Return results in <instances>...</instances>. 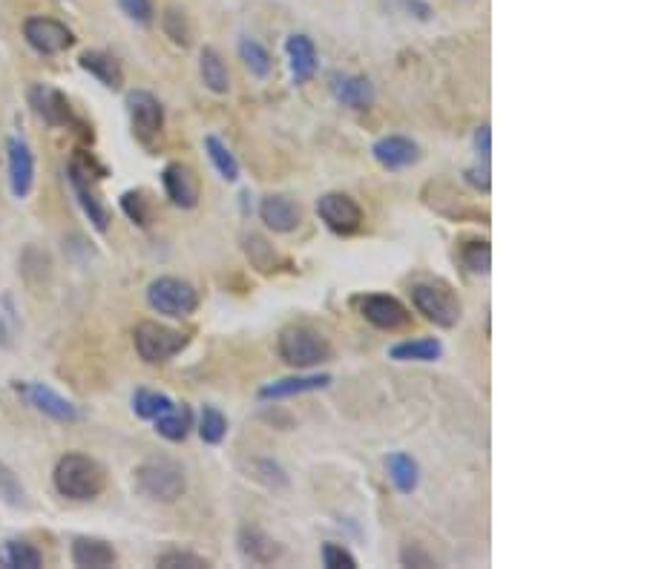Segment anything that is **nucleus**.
Here are the masks:
<instances>
[{
	"mask_svg": "<svg viewBox=\"0 0 647 569\" xmlns=\"http://www.w3.org/2000/svg\"><path fill=\"white\" fill-rule=\"evenodd\" d=\"M67 173H70V187L81 210H84V216L93 222L95 230L104 233V230L110 228V207L104 205V199L98 193V182L107 176V170L101 164H95L93 156L90 159L87 156H75L70 161Z\"/></svg>",
	"mask_w": 647,
	"mask_h": 569,
	"instance_id": "4",
	"label": "nucleus"
},
{
	"mask_svg": "<svg viewBox=\"0 0 647 569\" xmlns=\"http://www.w3.org/2000/svg\"><path fill=\"white\" fill-rule=\"evenodd\" d=\"M24 38L26 44L32 46L35 52L41 55H61L67 52L72 44H75V35L67 23L55 21V18H26L24 23Z\"/></svg>",
	"mask_w": 647,
	"mask_h": 569,
	"instance_id": "10",
	"label": "nucleus"
},
{
	"mask_svg": "<svg viewBox=\"0 0 647 569\" xmlns=\"http://www.w3.org/2000/svg\"><path fill=\"white\" fill-rule=\"evenodd\" d=\"M331 95L351 110H369L374 104V87L366 75H351V72H334L328 78Z\"/></svg>",
	"mask_w": 647,
	"mask_h": 569,
	"instance_id": "17",
	"label": "nucleus"
},
{
	"mask_svg": "<svg viewBox=\"0 0 647 569\" xmlns=\"http://www.w3.org/2000/svg\"><path fill=\"white\" fill-rule=\"evenodd\" d=\"M236 547H239V555L245 558V561H251L256 567H271V564H277L279 558H282V544H279L277 538H271L265 529H259V526H242L239 529V535H236Z\"/></svg>",
	"mask_w": 647,
	"mask_h": 569,
	"instance_id": "14",
	"label": "nucleus"
},
{
	"mask_svg": "<svg viewBox=\"0 0 647 569\" xmlns=\"http://www.w3.org/2000/svg\"><path fill=\"white\" fill-rule=\"evenodd\" d=\"M136 492L153 503H176L187 489V478L182 463L170 457H150L133 472Z\"/></svg>",
	"mask_w": 647,
	"mask_h": 569,
	"instance_id": "2",
	"label": "nucleus"
},
{
	"mask_svg": "<svg viewBox=\"0 0 647 569\" xmlns=\"http://www.w3.org/2000/svg\"><path fill=\"white\" fill-rule=\"evenodd\" d=\"M153 423H156V432L162 434L164 440L182 443V440H187L190 429H193V411L185 403H173V409L164 411L162 417H156Z\"/></svg>",
	"mask_w": 647,
	"mask_h": 569,
	"instance_id": "27",
	"label": "nucleus"
},
{
	"mask_svg": "<svg viewBox=\"0 0 647 569\" xmlns=\"http://www.w3.org/2000/svg\"><path fill=\"white\" fill-rule=\"evenodd\" d=\"M162 29L164 35L176 46H182V49H187L190 41H193V26L187 21L185 9H179V6H167V9H164Z\"/></svg>",
	"mask_w": 647,
	"mask_h": 569,
	"instance_id": "33",
	"label": "nucleus"
},
{
	"mask_svg": "<svg viewBox=\"0 0 647 569\" xmlns=\"http://www.w3.org/2000/svg\"><path fill=\"white\" fill-rule=\"evenodd\" d=\"M3 564L9 569H41L44 567V555L26 541H6Z\"/></svg>",
	"mask_w": 647,
	"mask_h": 569,
	"instance_id": "32",
	"label": "nucleus"
},
{
	"mask_svg": "<svg viewBox=\"0 0 647 569\" xmlns=\"http://www.w3.org/2000/svg\"><path fill=\"white\" fill-rule=\"evenodd\" d=\"M32 107H35V113L47 121L49 127H72L75 124V115H72L67 95L61 90H55V87L38 84L32 90Z\"/></svg>",
	"mask_w": 647,
	"mask_h": 569,
	"instance_id": "18",
	"label": "nucleus"
},
{
	"mask_svg": "<svg viewBox=\"0 0 647 569\" xmlns=\"http://www.w3.org/2000/svg\"><path fill=\"white\" fill-rule=\"evenodd\" d=\"M199 437L208 443V446H219L225 437H228V417L216 406H205L202 417H199Z\"/></svg>",
	"mask_w": 647,
	"mask_h": 569,
	"instance_id": "35",
	"label": "nucleus"
},
{
	"mask_svg": "<svg viewBox=\"0 0 647 569\" xmlns=\"http://www.w3.org/2000/svg\"><path fill=\"white\" fill-rule=\"evenodd\" d=\"M412 302H415L417 314H423L438 328H455L463 317L461 296L446 282H417L412 288Z\"/></svg>",
	"mask_w": 647,
	"mask_h": 569,
	"instance_id": "6",
	"label": "nucleus"
},
{
	"mask_svg": "<svg viewBox=\"0 0 647 569\" xmlns=\"http://www.w3.org/2000/svg\"><path fill=\"white\" fill-rule=\"evenodd\" d=\"M403 6H406V12H412L417 21H429L432 18V9H429V3H423V0H403Z\"/></svg>",
	"mask_w": 647,
	"mask_h": 569,
	"instance_id": "45",
	"label": "nucleus"
},
{
	"mask_svg": "<svg viewBox=\"0 0 647 569\" xmlns=\"http://www.w3.org/2000/svg\"><path fill=\"white\" fill-rule=\"evenodd\" d=\"M317 216L337 236H351L363 228V207L346 193H325L317 199Z\"/></svg>",
	"mask_w": 647,
	"mask_h": 569,
	"instance_id": "9",
	"label": "nucleus"
},
{
	"mask_svg": "<svg viewBox=\"0 0 647 569\" xmlns=\"http://www.w3.org/2000/svg\"><path fill=\"white\" fill-rule=\"evenodd\" d=\"M323 567L325 569H357V558L340 544H325L323 547Z\"/></svg>",
	"mask_w": 647,
	"mask_h": 569,
	"instance_id": "39",
	"label": "nucleus"
},
{
	"mask_svg": "<svg viewBox=\"0 0 647 569\" xmlns=\"http://www.w3.org/2000/svg\"><path fill=\"white\" fill-rule=\"evenodd\" d=\"M239 58H242L245 69H248L254 78H268V75L274 72V58H271V52L259 44V41H254V38H242V41H239Z\"/></svg>",
	"mask_w": 647,
	"mask_h": 569,
	"instance_id": "29",
	"label": "nucleus"
},
{
	"mask_svg": "<svg viewBox=\"0 0 647 569\" xmlns=\"http://www.w3.org/2000/svg\"><path fill=\"white\" fill-rule=\"evenodd\" d=\"M199 75H202V84L216 95H228V90H231V72L213 46H205L199 55Z\"/></svg>",
	"mask_w": 647,
	"mask_h": 569,
	"instance_id": "26",
	"label": "nucleus"
},
{
	"mask_svg": "<svg viewBox=\"0 0 647 569\" xmlns=\"http://www.w3.org/2000/svg\"><path fill=\"white\" fill-rule=\"evenodd\" d=\"M259 219L274 233H294L302 225V210L288 196H265L259 202Z\"/></svg>",
	"mask_w": 647,
	"mask_h": 569,
	"instance_id": "19",
	"label": "nucleus"
},
{
	"mask_svg": "<svg viewBox=\"0 0 647 569\" xmlns=\"http://www.w3.org/2000/svg\"><path fill=\"white\" fill-rule=\"evenodd\" d=\"M167 409H173V400L167 394H162V391L139 388L133 394V411H136V417H141V420H156Z\"/></svg>",
	"mask_w": 647,
	"mask_h": 569,
	"instance_id": "34",
	"label": "nucleus"
},
{
	"mask_svg": "<svg viewBox=\"0 0 647 569\" xmlns=\"http://www.w3.org/2000/svg\"><path fill=\"white\" fill-rule=\"evenodd\" d=\"M443 354V342L435 337H420V340L394 342L389 348V357L397 363H435Z\"/></svg>",
	"mask_w": 647,
	"mask_h": 569,
	"instance_id": "24",
	"label": "nucleus"
},
{
	"mask_svg": "<svg viewBox=\"0 0 647 569\" xmlns=\"http://www.w3.org/2000/svg\"><path fill=\"white\" fill-rule=\"evenodd\" d=\"M121 12L139 26H150L153 23V0H118Z\"/></svg>",
	"mask_w": 647,
	"mask_h": 569,
	"instance_id": "40",
	"label": "nucleus"
},
{
	"mask_svg": "<svg viewBox=\"0 0 647 569\" xmlns=\"http://www.w3.org/2000/svg\"><path fill=\"white\" fill-rule=\"evenodd\" d=\"M360 314L366 322H371L380 331H400L412 325V314L409 308L389 294H371L360 302Z\"/></svg>",
	"mask_w": 647,
	"mask_h": 569,
	"instance_id": "12",
	"label": "nucleus"
},
{
	"mask_svg": "<svg viewBox=\"0 0 647 569\" xmlns=\"http://www.w3.org/2000/svg\"><path fill=\"white\" fill-rule=\"evenodd\" d=\"M187 342H190L187 334L170 328V325H162V322H153V319H144L133 331V345H136L141 360L150 365L170 363L173 357H179L185 351Z\"/></svg>",
	"mask_w": 647,
	"mask_h": 569,
	"instance_id": "5",
	"label": "nucleus"
},
{
	"mask_svg": "<svg viewBox=\"0 0 647 569\" xmlns=\"http://www.w3.org/2000/svg\"><path fill=\"white\" fill-rule=\"evenodd\" d=\"M52 483H55L58 495H64L70 501H93L107 486V472L93 457L70 452L55 463Z\"/></svg>",
	"mask_w": 647,
	"mask_h": 569,
	"instance_id": "1",
	"label": "nucleus"
},
{
	"mask_svg": "<svg viewBox=\"0 0 647 569\" xmlns=\"http://www.w3.org/2000/svg\"><path fill=\"white\" fill-rule=\"evenodd\" d=\"M127 113H130V127L141 147L156 150L164 133V107L162 101L147 90H133L127 95Z\"/></svg>",
	"mask_w": 647,
	"mask_h": 569,
	"instance_id": "8",
	"label": "nucleus"
},
{
	"mask_svg": "<svg viewBox=\"0 0 647 569\" xmlns=\"http://www.w3.org/2000/svg\"><path fill=\"white\" fill-rule=\"evenodd\" d=\"M147 302L162 317L185 319L199 308V291L179 276H159L147 285Z\"/></svg>",
	"mask_w": 647,
	"mask_h": 569,
	"instance_id": "7",
	"label": "nucleus"
},
{
	"mask_svg": "<svg viewBox=\"0 0 647 569\" xmlns=\"http://www.w3.org/2000/svg\"><path fill=\"white\" fill-rule=\"evenodd\" d=\"M242 251H245V256L251 259V265H254L256 271H262V274L277 271L279 256L268 239H262V236L251 233V236H245V239H242Z\"/></svg>",
	"mask_w": 647,
	"mask_h": 569,
	"instance_id": "30",
	"label": "nucleus"
},
{
	"mask_svg": "<svg viewBox=\"0 0 647 569\" xmlns=\"http://www.w3.org/2000/svg\"><path fill=\"white\" fill-rule=\"evenodd\" d=\"M371 156L383 170L397 173V170H406V167L420 161V147L409 136H383L374 141Z\"/></svg>",
	"mask_w": 647,
	"mask_h": 569,
	"instance_id": "16",
	"label": "nucleus"
},
{
	"mask_svg": "<svg viewBox=\"0 0 647 569\" xmlns=\"http://www.w3.org/2000/svg\"><path fill=\"white\" fill-rule=\"evenodd\" d=\"M279 360L297 371H308L331 360V342L323 331L311 325H288L282 328L277 337Z\"/></svg>",
	"mask_w": 647,
	"mask_h": 569,
	"instance_id": "3",
	"label": "nucleus"
},
{
	"mask_svg": "<svg viewBox=\"0 0 647 569\" xmlns=\"http://www.w3.org/2000/svg\"><path fill=\"white\" fill-rule=\"evenodd\" d=\"M331 386L328 374H297V377H282L268 386L259 388V400H285V397H300L308 391H323Z\"/></svg>",
	"mask_w": 647,
	"mask_h": 569,
	"instance_id": "21",
	"label": "nucleus"
},
{
	"mask_svg": "<svg viewBox=\"0 0 647 569\" xmlns=\"http://www.w3.org/2000/svg\"><path fill=\"white\" fill-rule=\"evenodd\" d=\"M461 262L469 274L486 276L492 268V248L486 239H469L461 245Z\"/></svg>",
	"mask_w": 647,
	"mask_h": 569,
	"instance_id": "31",
	"label": "nucleus"
},
{
	"mask_svg": "<svg viewBox=\"0 0 647 569\" xmlns=\"http://www.w3.org/2000/svg\"><path fill=\"white\" fill-rule=\"evenodd\" d=\"M156 567L162 569H208L210 561L196 555V552H187V549H167L156 558Z\"/></svg>",
	"mask_w": 647,
	"mask_h": 569,
	"instance_id": "36",
	"label": "nucleus"
},
{
	"mask_svg": "<svg viewBox=\"0 0 647 569\" xmlns=\"http://www.w3.org/2000/svg\"><path fill=\"white\" fill-rule=\"evenodd\" d=\"M285 55H288V64H291L294 84H308L317 75V46H314V41L308 35H302V32L288 35Z\"/></svg>",
	"mask_w": 647,
	"mask_h": 569,
	"instance_id": "20",
	"label": "nucleus"
},
{
	"mask_svg": "<svg viewBox=\"0 0 647 569\" xmlns=\"http://www.w3.org/2000/svg\"><path fill=\"white\" fill-rule=\"evenodd\" d=\"M386 472H389V480L400 495H412L420 486V466H417L415 457L406 455V452H392L386 457Z\"/></svg>",
	"mask_w": 647,
	"mask_h": 569,
	"instance_id": "25",
	"label": "nucleus"
},
{
	"mask_svg": "<svg viewBox=\"0 0 647 569\" xmlns=\"http://www.w3.org/2000/svg\"><path fill=\"white\" fill-rule=\"evenodd\" d=\"M78 67L84 69V72H90L95 81H98L101 87H107V90L118 92L124 87V69H121V64H118L110 52L87 49V52H81Z\"/></svg>",
	"mask_w": 647,
	"mask_h": 569,
	"instance_id": "22",
	"label": "nucleus"
},
{
	"mask_svg": "<svg viewBox=\"0 0 647 569\" xmlns=\"http://www.w3.org/2000/svg\"><path fill=\"white\" fill-rule=\"evenodd\" d=\"M205 153H208L210 164L216 167V173L225 182H239V161L231 153V147L216 136H205Z\"/></svg>",
	"mask_w": 647,
	"mask_h": 569,
	"instance_id": "28",
	"label": "nucleus"
},
{
	"mask_svg": "<svg viewBox=\"0 0 647 569\" xmlns=\"http://www.w3.org/2000/svg\"><path fill=\"white\" fill-rule=\"evenodd\" d=\"M475 150H478V156L484 159V164L489 161V156H492V133H489V124L475 130Z\"/></svg>",
	"mask_w": 647,
	"mask_h": 569,
	"instance_id": "44",
	"label": "nucleus"
},
{
	"mask_svg": "<svg viewBox=\"0 0 647 569\" xmlns=\"http://www.w3.org/2000/svg\"><path fill=\"white\" fill-rule=\"evenodd\" d=\"M121 210H124V213H127V219H130V222H136L139 228H147V225H150V219H153L150 202H147V196H144L141 190H127V193L121 196Z\"/></svg>",
	"mask_w": 647,
	"mask_h": 569,
	"instance_id": "37",
	"label": "nucleus"
},
{
	"mask_svg": "<svg viewBox=\"0 0 647 569\" xmlns=\"http://www.w3.org/2000/svg\"><path fill=\"white\" fill-rule=\"evenodd\" d=\"M254 469L256 472H262V475H256V478H262L268 486H288V478H285L282 466L274 463V460H256Z\"/></svg>",
	"mask_w": 647,
	"mask_h": 569,
	"instance_id": "42",
	"label": "nucleus"
},
{
	"mask_svg": "<svg viewBox=\"0 0 647 569\" xmlns=\"http://www.w3.org/2000/svg\"><path fill=\"white\" fill-rule=\"evenodd\" d=\"M0 498L9 503V506H24V486H21V480L18 475L9 469V466H3L0 463Z\"/></svg>",
	"mask_w": 647,
	"mask_h": 569,
	"instance_id": "38",
	"label": "nucleus"
},
{
	"mask_svg": "<svg viewBox=\"0 0 647 569\" xmlns=\"http://www.w3.org/2000/svg\"><path fill=\"white\" fill-rule=\"evenodd\" d=\"M162 184L167 199L182 210H193L202 199V184H199V176L190 164L170 161L162 170Z\"/></svg>",
	"mask_w": 647,
	"mask_h": 569,
	"instance_id": "11",
	"label": "nucleus"
},
{
	"mask_svg": "<svg viewBox=\"0 0 647 569\" xmlns=\"http://www.w3.org/2000/svg\"><path fill=\"white\" fill-rule=\"evenodd\" d=\"M72 564L81 569H107L118 561V552L104 538H75L72 541Z\"/></svg>",
	"mask_w": 647,
	"mask_h": 569,
	"instance_id": "23",
	"label": "nucleus"
},
{
	"mask_svg": "<svg viewBox=\"0 0 647 569\" xmlns=\"http://www.w3.org/2000/svg\"><path fill=\"white\" fill-rule=\"evenodd\" d=\"M18 391L24 394L26 403L32 409H38L41 414L52 417L55 423H78L81 420L78 406L72 400H67V397H61L58 391L44 386V383H18Z\"/></svg>",
	"mask_w": 647,
	"mask_h": 569,
	"instance_id": "13",
	"label": "nucleus"
},
{
	"mask_svg": "<svg viewBox=\"0 0 647 569\" xmlns=\"http://www.w3.org/2000/svg\"><path fill=\"white\" fill-rule=\"evenodd\" d=\"M9 153V187L15 199H26L35 187V156L24 138H9L6 141Z\"/></svg>",
	"mask_w": 647,
	"mask_h": 569,
	"instance_id": "15",
	"label": "nucleus"
},
{
	"mask_svg": "<svg viewBox=\"0 0 647 569\" xmlns=\"http://www.w3.org/2000/svg\"><path fill=\"white\" fill-rule=\"evenodd\" d=\"M400 564L403 567H417V569H432L435 567V558L426 552V549H420L417 544H409V547L400 552Z\"/></svg>",
	"mask_w": 647,
	"mask_h": 569,
	"instance_id": "41",
	"label": "nucleus"
},
{
	"mask_svg": "<svg viewBox=\"0 0 647 569\" xmlns=\"http://www.w3.org/2000/svg\"><path fill=\"white\" fill-rule=\"evenodd\" d=\"M463 179H466V184L469 187H475L478 193H489L492 190V179H489V167H481V164H475V167H466L463 170Z\"/></svg>",
	"mask_w": 647,
	"mask_h": 569,
	"instance_id": "43",
	"label": "nucleus"
}]
</instances>
